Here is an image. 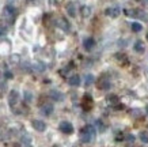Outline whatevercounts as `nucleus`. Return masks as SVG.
I'll return each mask as SVG.
<instances>
[{"label":"nucleus","mask_w":148,"mask_h":147,"mask_svg":"<svg viewBox=\"0 0 148 147\" xmlns=\"http://www.w3.org/2000/svg\"><path fill=\"white\" fill-rule=\"evenodd\" d=\"M95 139V128L92 125H86L80 131V140L83 143H90Z\"/></svg>","instance_id":"obj_1"},{"label":"nucleus","mask_w":148,"mask_h":147,"mask_svg":"<svg viewBox=\"0 0 148 147\" xmlns=\"http://www.w3.org/2000/svg\"><path fill=\"white\" fill-rule=\"evenodd\" d=\"M58 128H60V131H61L63 134H67V135L73 132V125H72L69 121H61L60 125H58Z\"/></svg>","instance_id":"obj_2"},{"label":"nucleus","mask_w":148,"mask_h":147,"mask_svg":"<svg viewBox=\"0 0 148 147\" xmlns=\"http://www.w3.org/2000/svg\"><path fill=\"white\" fill-rule=\"evenodd\" d=\"M105 14H106L108 17H110V18H117V17L121 14V10H120V7H118V6H113V7L106 8Z\"/></svg>","instance_id":"obj_3"},{"label":"nucleus","mask_w":148,"mask_h":147,"mask_svg":"<svg viewBox=\"0 0 148 147\" xmlns=\"http://www.w3.org/2000/svg\"><path fill=\"white\" fill-rule=\"evenodd\" d=\"M18 101H19V94H18V91L12 90V91L10 93V98H8V104H10V106H11V109H15V106H16Z\"/></svg>","instance_id":"obj_4"},{"label":"nucleus","mask_w":148,"mask_h":147,"mask_svg":"<svg viewBox=\"0 0 148 147\" xmlns=\"http://www.w3.org/2000/svg\"><path fill=\"white\" fill-rule=\"evenodd\" d=\"M15 14H16V10H15V7H12V6H5L4 10H3V15H4V18H14L15 17Z\"/></svg>","instance_id":"obj_5"},{"label":"nucleus","mask_w":148,"mask_h":147,"mask_svg":"<svg viewBox=\"0 0 148 147\" xmlns=\"http://www.w3.org/2000/svg\"><path fill=\"white\" fill-rule=\"evenodd\" d=\"M32 125H33V128L36 129V131H38V132H44L46 129V124L42 120H33Z\"/></svg>","instance_id":"obj_6"},{"label":"nucleus","mask_w":148,"mask_h":147,"mask_svg":"<svg viewBox=\"0 0 148 147\" xmlns=\"http://www.w3.org/2000/svg\"><path fill=\"white\" fill-rule=\"evenodd\" d=\"M57 26L60 27L61 30H64V31L71 30V26H69V23H68V21L65 18H58L57 19Z\"/></svg>","instance_id":"obj_7"},{"label":"nucleus","mask_w":148,"mask_h":147,"mask_svg":"<svg viewBox=\"0 0 148 147\" xmlns=\"http://www.w3.org/2000/svg\"><path fill=\"white\" fill-rule=\"evenodd\" d=\"M83 46H84L86 50H91V49L95 46V40L94 38H91V37L86 38V40L83 41Z\"/></svg>","instance_id":"obj_8"},{"label":"nucleus","mask_w":148,"mask_h":147,"mask_svg":"<svg viewBox=\"0 0 148 147\" xmlns=\"http://www.w3.org/2000/svg\"><path fill=\"white\" fill-rule=\"evenodd\" d=\"M91 106H92V98L90 94H86L83 98V108L87 110V109H91Z\"/></svg>","instance_id":"obj_9"},{"label":"nucleus","mask_w":148,"mask_h":147,"mask_svg":"<svg viewBox=\"0 0 148 147\" xmlns=\"http://www.w3.org/2000/svg\"><path fill=\"white\" fill-rule=\"evenodd\" d=\"M80 14L83 18H88L91 15V7H88V6H82L80 7Z\"/></svg>","instance_id":"obj_10"},{"label":"nucleus","mask_w":148,"mask_h":147,"mask_svg":"<svg viewBox=\"0 0 148 147\" xmlns=\"http://www.w3.org/2000/svg\"><path fill=\"white\" fill-rule=\"evenodd\" d=\"M110 82H109L108 79H101L99 80V83H98V89H101V90H108V89H110Z\"/></svg>","instance_id":"obj_11"},{"label":"nucleus","mask_w":148,"mask_h":147,"mask_svg":"<svg viewBox=\"0 0 148 147\" xmlns=\"http://www.w3.org/2000/svg\"><path fill=\"white\" fill-rule=\"evenodd\" d=\"M41 112H42L45 116H49L50 113L53 112V105H50V104H45V105L42 106V109H41Z\"/></svg>","instance_id":"obj_12"},{"label":"nucleus","mask_w":148,"mask_h":147,"mask_svg":"<svg viewBox=\"0 0 148 147\" xmlns=\"http://www.w3.org/2000/svg\"><path fill=\"white\" fill-rule=\"evenodd\" d=\"M68 83L71 86H79L80 85V76H77V75L71 76V78L68 79Z\"/></svg>","instance_id":"obj_13"},{"label":"nucleus","mask_w":148,"mask_h":147,"mask_svg":"<svg viewBox=\"0 0 148 147\" xmlns=\"http://www.w3.org/2000/svg\"><path fill=\"white\" fill-rule=\"evenodd\" d=\"M50 97L53 98L54 101H61L64 98V95L60 93V91H57V90H52V91H50Z\"/></svg>","instance_id":"obj_14"},{"label":"nucleus","mask_w":148,"mask_h":147,"mask_svg":"<svg viewBox=\"0 0 148 147\" xmlns=\"http://www.w3.org/2000/svg\"><path fill=\"white\" fill-rule=\"evenodd\" d=\"M133 48H135L136 52H139V53H141V52H144V44H143V41H136L135 45H133Z\"/></svg>","instance_id":"obj_15"},{"label":"nucleus","mask_w":148,"mask_h":147,"mask_svg":"<svg viewBox=\"0 0 148 147\" xmlns=\"http://www.w3.org/2000/svg\"><path fill=\"white\" fill-rule=\"evenodd\" d=\"M139 138L143 143H148V131H141L139 134Z\"/></svg>","instance_id":"obj_16"},{"label":"nucleus","mask_w":148,"mask_h":147,"mask_svg":"<svg viewBox=\"0 0 148 147\" xmlns=\"http://www.w3.org/2000/svg\"><path fill=\"white\" fill-rule=\"evenodd\" d=\"M33 68L41 72V71H44V70H45V66H44V64H42L41 61H34V64H33Z\"/></svg>","instance_id":"obj_17"},{"label":"nucleus","mask_w":148,"mask_h":147,"mask_svg":"<svg viewBox=\"0 0 148 147\" xmlns=\"http://www.w3.org/2000/svg\"><path fill=\"white\" fill-rule=\"evenodd\" d=\"M67 11H68V14H69L71 17H75V15H76V11H75V6H73V3H69V4L67 6Z\"/></svg>","instance_id":"obj_18"},{"label":"nucleus","mask_w":148,"mask_h":147,"mask_svg":"<svg viewBox=\"0 0 148 147\" xmlns=\"http://www.w3.org/2000/svg\"><path fill=\"white\" fill-rule=\"evenodd\" d=\"M130 27H132V30L135 31V33H139V31H141V29H143V26L137 22H133L132 25H130Z\"/></svg>","instance_id":"obj_19"},{"label":"nucleus","mask_w":148,"mask_h":147,"mask_svg":"<svg viewBox=\"0 0 148 147\" xmlns=\"http://www.w3.org/2000/svg\"><path fill=\"white\" fill-rule=\"evenodd\" d=\"M92 82H94V76L91 75V74L86 75V86H90Z\"/></svg>","instance_id":"obj_20"},{"label":"nucleus","mask_w":148,"mask_h":147,"mask_svg":"<svg viewBox=\"0 0 148 147\" xmlns=\"http://www.w3.org/2000/svg\"><path fill=\"white\" fill-rule=\"evenodd\" d=\"M97 125H98V128H99V131H101V132H102V131H105V125L102 124V121H97Z\"/></svg>","instance_id":"obj_21"},{"label":"nucleus","mask_w":148,"mask_h":147,"mask_svg":"<svg viewBox=\"0 0 148 147\" xmlns=\"http://www.w3.org/2000/svg\"><path fill=\"white\" fill-rule=\"evenodd\" d=\"M11 60H14V63H18L19 61V56L18 55H12V56H11Z\"/></svg>","instance_id":"obj_22"},{"label":"nucleus","mask_w":148,"mask_h":147,"mask_svg":"<svg viewBox=\"0 0 148 147\" xmlns=\"http://www.w3.org/2000/svg\"><path fill=\"white\" fill-rule=\"evenodd\" d=\"M126 140H128V142H133V140H135V136H133V135H128V136H126Z\"/></svg>","instance_id":"obj_23"},{"label":"nucleus","mask_w":148,"mask_h":147,"mask_svg":"<svg viewBox=\"0 0 148 147\" xmlns=\"http://www.w3.org/2000/svg\"><path fill=\"white\" fill-rule=\"evenodd\" d=\"M5 34V29H3V27H0V37L4 36Z\"/></svg>","instance_id":"obj_24"},{"label":"nucleus","mask_w":148,"mask_h":147,"mask_svg":"<svg viewBox=\"0 0 148 147\" xmlns=\"http://www.w3.org/2000/svg\"><path fill=\"white\" fill-rule=\"evenodd\" d=\"M5 76H7V78H12V74H10V72H7V74H5Z\"/></svg>","instance_id":"obj_25"},{"label":"nucleus","mask_w":148,"mask_h":147,"mask_svg":"<svg viewBox=\"0 0 148 147\" xmlns=\"http://www.w3.org/2000/svg\"><path fill=\"white\" fill-rule=\"evenodd\" d=\"M141 1H143L144 4H148V0H141Z\"/></svg>","instance_id":"obj_26"},{"label":"nucleus","mask_w":148,"mask_h":147,"mask_svg":"<svg viewBox=\"0 0 148 147\" xmlns=\"http://www.w3.org/2000/svg\"><path fill=\"white\" fill-rule=\"evenodd\" d=\"M145 112H147V115H148V105H147V108H145Z\"/></svg>","instance_id":"obj_27"},{"label":"nucleus","mask_w":148,"mask_h":147,"mask_svg":"<svg viewBox=\"0 0 148 147\" xmlns=\"http://www.w3.org/2000/svg\"><path fill=\"white\" fill-rule=\"evenodd\" d=\"M8 1H11V0H8Z\"/></svg>","instance_id":"obj_28"}]
</instances>
